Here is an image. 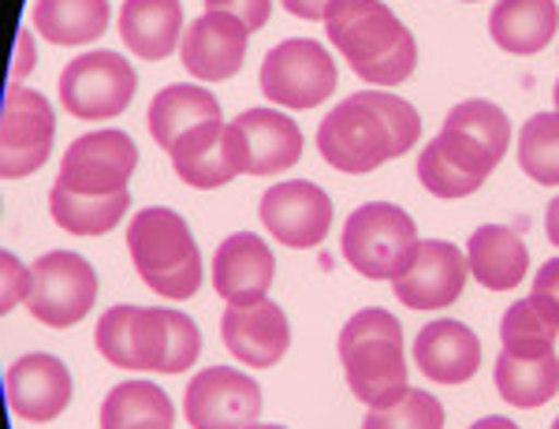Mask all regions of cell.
<instances>
[{
  "label": "cell",
  "mask_w": 559,
  "mask_h": 429,
  "mask_svg": "<svg viewBox=\"0 0 559 429\" xmlns=\"http://www.w3.org/2000/svg\"><path fill=\"white\" fill-rule=\"evenodd\" d=\"M559 8L556 0H496L489 15L492 41L511 57H534L556 38Z\"/></svg>",
  "instance_id": "cb8c5ba5"
},
{
  "label": "cell",
  "mask_w": 559,
  "mask_h": 429,
  "mask_svg": "<svg viewBox=\"0 0 559 429\" xmlns=\"http://www.w3.org/2000/svg\"><path fill=\"white\" fill-rule=\"evenodd\" d=\"M552 429H559V418H556V422H552Z\"/></svg>",
  "instance_id": "7bdbcfd3"
},
{
  "label": "cell",
  "mask_w": 559,
  "mask_h": 429,
  "mask_svg": "<svg viewBox=\"0 0 559 429\" xmlns=\"http://www.w3.org/2000/svg\"><path fill=\"white\" fill-rule=\"evenodd\" d=\"M52 135H57V116L52 105L38 91L12 83L4 94V112H0V172L4 180H23L38 172L49 160Z\"/></svg>",
  "instance_id": "7c38bea8"
},
{
  "label": "cell",
  "mask_w": 559,
  "mask_h": 429,
  "mask_svg": "<svg viewBox=\"0 0 559 429\" xmlns=\"http://www.w3.org/2000/svg\"><path fill=\"white\" fill-rule=\"evenodd\" d=\"M530 299H534V307L552 321V325H559V258L540 265V273L534 276Z\"/></svg>",
  "instance_id": "e575fe53"
},
{
  "label": "cell",
  "mask_w": 559,
  "mask_h": 429,
  "mask_svg": "<svg viewBox=\"0 0 559 429\" xmlns=\"http://www.w3.org/2000/svg\"><path fill=\"white\" fill-rule=\"evenodd\" d=\"M250 429H287V426H250Z\"/></svg>",
  "instance_id": "b9f144b4"
},
{
  "label": "cell",
  "mask_w": 559,
  "mask_h": 429,
  "mask_svg": "<svg viewBox=\"0 0 559 429\" xmlns=\"http://www.w3.org/2000/svg\"><path fill=\"white\" fill-rule=\"evenodd\" d=\"M4 396L12 415L26 418L34 426H45L60 418L71 404V373L57 355H23L8 366L4 373Z\"/></svg>",
  "instance_id": "e0dca14e"
},
{
  "label": "cell",
  "mask_w": 559,
  "mask_h": 429,
  "mask_svg": "<svg viewBox=\"0 0 559 429\" xmlns=\"http://www.w3.org/2000/svg\"><path fill=\"white\" fill-rule=\"evenodd\" d=\"M183 415L194 429H250L261 415V389L242 370L210 366L187 384Z\"/></svg>",
  "instance_id": "4fadbf2b"
},
{
  "label": "cell",
  "mask_w": 559,
  "mask_h": 429,
  "mask_svg": "<svg viewBox=\"0 0 559 429\" xmlns=\"http://www.w3.org/2000/svg\"><path fill=\"white\" fill-rule=\"evenodd\" d=\"M34 60H38V52H34L31 46V31H20V49H15V68H12V83H20V79L26 75V71L34 68Z\"/></svg>",
  "instance_id": "74e56055"
},
{
  "label": "cell",
  "mask_w": 559,
  "mask_h": 429,
  "mask_svg": "<svg viewBox=\"0 0 559 429\" xmlns=\"http://www.w3.org/2000/svg\"><path fill=\"white\" fill-rule=\"evenodd\" d=\"M261 225L284 247H321L332 228V199L310 180L276 183L261 194Z\"/></svg>",
  "instance_id": "5bb4252c"
},
{
  "label": "cell",
  "mask_w": 559,
  "mask_h": 429,
  "mask_svg": "<svg viewBox=\"0 0 559 429\" xmlns=\"http://www.w3.org/2000/svg\"><path fill=\"white\" fill-rule=\"evenodd\" d=\"M519 165L540 187H559V112H537L519 131Z\"/></svg>",
  "instance_id": "4dcf8cb0"
},
{
  "label": "cell",
  "mask_w": 559,
  "mask_h": 429,
  "mask_svg": "<svg viewBox=\"0 0 559 429\" xmlns=\"http://www.w3.org/2000/svg\"><path fill=\"white\" fill-rule=\"evenodd\" d=\"M552 102H556V112H559V79H556V91H552Z\"/></svg>",
  "instance_id": "60d3db41"
},
{
  "label": "cell",
  "mask_w": 559,
  "mask_h": 429,
  "mask_svg": "<svg viewBox=\"0 0 559 429\" xmlns=\"http://www.w3.org/2000/svg\"><path fill=\"white\" fill-rule=\"evenodd\" d=\"M324 31L350 71L366 83L400 86L418 64L414 34L381 0H336L324 15Z\"/></svg>",
  "instance_id": "277c9868"
},
{
  "label": "cell",
  "mask_w": 559,
  "mask_h": 429,
  "mask_svg": "<svg viewBox=\"0 0 559 429\" xmlns=\"http://www.w3.org/2000/svg\"><path fill=\"white\" fill-rule=\"evenodd\" d=\"M34 284L26 310L49 329L79 325L97 302V273L75 250H49L31 265Z\"/></svg>",
  "instance_id": "30bf717a"
},
{
  "label": "cell",
  "mask_w": 559,
  "mask_h": 429,
  "mask_svg": "<svg viewBox=\"0 0 559 429\" xmlns=\"http://www.w3.org/2000/svg\"><path fill=\"white\" fill-rule=\"evenodd\" d=\"M231 150L247 176H276L302 157V131L276 109H247L228 123Z\"/></svg>",
  "instance_id": "9a60e30c"
},
{
  "label": "cell",
  "mask_w": 559,
  "mask_h": 429,
  "mask_svg": "<svg viewBox=\"0 0 559 429\" xmlns=\"http://www.w3.org/2000/svg\"><path fill=\"white\" fill-rule=\"evenodd\" d=\"M139 75L120 52H83L60 75V102L79 120H112L131 105Z\"/></svg>",
  "instance_id": "8fae6325"
},
{
  "label": "cell",
  "mask_w": 559,
  "mask_h": 429,
  "mask_svg": "<svg viewBox=\"0 0 559 429\" xmlns=\"http://www.w3.org/2000/svg\"><path fill=\"white\" fill-rule=\"evenodd\" d=\"M247 26L228 12H205L187 26L179 41L183 68L202 83H224L247 60Z\"/></svg>",
  "instance_id": "d6986e66"
},
{
  "label": "cell",
  "mask_w": 559,
  "mask_h": 429,
  "mask_svg": "<svg viewBox=\"0 0 559 429\" xmlns=\"http://www.w3.org/2000/svg\"><path fill=\"white\" fill-rule=\"evenodd\" d=\"M139 165L134 139L116 128L90 131L68 146L57 172V191H68L75 199H116L128 191V180Z\"/></svg>",
  "instance_id": "ba28073f"
},
{
  "label": "cell",
  "mask_w": 559,
  "mask_h": 429,
  "mask_svg": "<svg viewBox=\"0 0 559 429\" xmlns=\"http://www.w3.org/2000/svg\"><path fill=\"white\" fill-rule=\"evenodd\" d=\"M418 254V228L407 210L392 202L358 205L344 225V258L369 281H400Z\"/></svg>",
  "instance_id": "52a82bcc"
},
{
  "label": "cell",
  "mask_w": 559,
  "mask_h": 429,
  "mask_svg": "<svg viewBox=\"0 0 559 429\" xmlns=\"http://www.w3.org/2000/svg\"><path fill=\"white\" fill-rule=\"evenodd\" d=\"M168 157H173L179 180L187 187H198V191L224 187L242 172L236 150H231V139H228V123L224 120L205 123V128L191 131L187 139H179L176 146L168 150Z\"/></svg>",
  "instance_id": "7402d4cb"
},
{
  "label": "cell",
  "mask_w": 559,
  "mask_h": 429,
  "mask_svg": "<svg viewBox=\"0 0 559 429\" xmlns=\"http://www.w3.org/2000/svg\"><path fill=\"white\" fill-rule=\"evenodd\" d=\"M511 142V123L500 105L463 102L444 116L440 135L421 150L418 180L437 199H466L492 176Z\"/></svg>",
  "instance_id": "7a4b0ae2"
},
{
  "label": "cell",
  "mask_w": 559,
  "mask_h": 429,
  "mask_svg": "<svg viewBox=\"0 0 559 429\" xmlns=\"http://www.w3.org/2000/svg\"><path fill=\"white\" fill-rule=\"evenodd\" d=\"M34 31L52 46H86L108 31V0H38Z\"/></svg>",
  "instance_id": "83f0119b"
},
{
  "label": "cell",
  "mask_w": 559,
  "mask_h": 429,
  "mask_svg": "<svg viewBox=\"0 0 559 429\" xmlns=\"http://www.w3.org/2000/svg\"><path fill=\"white\" fill-rule=\"evenodd\" d=\"M340 362H344L350 392L369 407L392 404L411 389L403 329L381 307L358 310L344 325V333H340Z\"/></svg>",
  "instance_id": "5b68a950"
},
{
  "label": "cell",
  "mask_w": 559,
  "mask_h": 429,
  "mask_svg": "<svg viewBox=\"0 0 559 429\" xmlns=\"http://www.w3.org/2000/svg\"><path fill=\"white\" fill-rule=\"evenodd\" d=\"M336 4V0H284V8L295 15V20H306V23H313V20H324L329 15V8Z\"/></svg>",
  "instance_id": "8d00e7d4"
},
{
  "label": "cell",
  "mask_w": 559,
  "mask_h": 429,
  "mask_svg": "<svg viewBox=\"0 0 559 429\" xmlns=\"http://www.w3.org/2000/svg\"><path fill=\"white\" fill-rule=\"evenodd\" d=\"M466 276H471V262L463 250L444 239H421L411 270L392 281V288L395 299L411 310H444L463 295Z\"/></svg>",
  "instance_id": "2e32d148"
},
{
  "label": "cell",
  "mask_w": 559,
  "mask_h": 429,
  "mask_svg": "<svg viewBox=\"0 0 559 429\" xmlns=\"http://www.w3.org/2000/svg\"><path fill=\"white\" fill-rule=\"evenodd\" d=\"M336 83L340 71L329 49L313 38L280 41L261 60V94L284 109H318L324 97H332Z\"/></svg>",
  "instance_id": "9c48e42d"
},
{
  "label": "cell",
  "mask_w": 559,
  "mask_h": 429,
  "mask_svg": "<svg viewBox=\"0 0 559 429\" xmlns=\"http://www.w3.org/2000/svg\"><path fill=\"white\" fill-rule=\"evenodd\" d=\"M31 284H34L31 265H23L15 254H0V310L4 314L31 299Z\"/></svg>",
  "instance_id": "836d02e7"
},
{
  "label": "cell",
  "mask_w": 559,
  "mask_h": 429,
  "mask_svg": "<svg viewBox=\"0 0 559 429\" xmlns=\"http://www.w3.org/2000/svg\"><path fill=\"white\" fill-rule=\"evenodd\" d=\"M221 336L242 366H258V370H273L292 347V325L273 299L228 307L221 321Z\"/></svg>",
  "instance_id": "ac0fdd59"
},
{
  "label": "cell",
  "mask_w": 559,
  "mask_h": 429,
  "mask_svg": "<svg viewBox=\"0 0 559 429\" xmlns=\"http://www.w3.org/2000/svg\"><path fill=\"white\" fill-rule=\"evenodd\" d=\"M221 120V102L202 91V86H165L157 97L150 102L146 123H150V135L157 142L160 150H173L179 139H187L191 131L205 128V123Z\"/></svg>",
  "instance_id": "d4e9b609"
},
{
  "label": "cell",
  "mask_w": 559,
  "mask_h": 429,
  "mask_svg": "<svg viewBox=\"0 0 559 429\" xmlns=\"http://www.w3.org/2000/svg\"><path fill=\"white\" fill-rule=\"evenodd\" d=\"M128 250L139 276L160 299H191L202 288V254L194 247L191 225L176 210L150 205L128 225Z\"/></svg>",
  "instance_id": "8992f818"
},
{
  "label": "cell",
  "mask_w": 559,
  "mask_h": 429,
  "mask_svg": "<svg viewBox=\"0 0 559 429\" xmlns=\"http://www.w3.org/2000/svg\"><path fill=\"white\" fill-rule=\"evenodd\" d=\"M120 38L142 60L173 57L183 41V8L179 0H123Z\"/></svg>",
  "instance_id": "603a6c76"
},
{
  "label": "cell",
  "mask_w": 559,
  "mask_h": 429,
  "mask_svg": "<svg viewBox=\"0 0 559 429\" xmlns=\"http://www.w3.org/2000/svg\"><path fill=\"white\" fill-rule=\"evenodd\" d=\"M276 262L265 239L254 231H236L228 236L213 254V291L221 295L228 307H242V302L265 299L273 288Z\"/></svg>",
  "instance_id": "ffe728a7"
},
{
  "label": "cell",
  "mask_w": 559,
  "mask_h": 429,
  "mask_svg": "<svg viewBox=\"0 0 559 429\" xmlns=\"http://www.w3.org/2000/svg\"><path fill=\"white\" fill-rule=\"evenodd\" d=\"M545 231L552 239V247H559V194L548 202V213H545Z\"/></svg>",
  "instance_id": "f35d334b"
},
{
  "label": "cell",
  "mask_w": 559,
  "mask_h": 429,
  "mask_svg": "<svg viewBox=\"0 0 559 429\" xmlns=\"http://www.w3.org/2000/svg\"><path fill=\"white\" fill-rule=\"evenodd\" d=\"M97 351L120 370L183 373L202 355V333L183 310L112 307L97 321Z\"/></svg>",
  "instance_id": "3957f363"
},
{
  "label": "cell",
  "mask_w": 559,
  "mask_h": 429,
  "mask_svg": "<svg viewBox=\"0 0 559 429\" xmlns=\"http://www.w3.org/2000/svg\"><path fill=\"white\" fill-rule=\"evenodd\" d=\"M362 429H444V407L421 389H407L384 407H369Z\"/></svg>",
  "instance_id": "d6a6232c"
},
{
  "label": "cell",
  "mask_w": 559,
  "mask_h": 429,
  "mask_svg": "<svg viewBox=\"0 0 559 429\" xmlns=\"http://www.w3.org/2000/svg\"><path fill=\"white\" fill-rule=\"evenodd\" d=\"M421 135V120L411 102L384 91L350 94L318 128V150L332 168L366 176L384 160L403 157Z\"/></svg>",
  "instance_id": "6da1fadb"
},
{
  "label": "cell",
  "mask_w": 559,
  "mask_h": 429,
  "mask_svg": "<svg viewBox=\"0 0 559 429\" xmlns=\"http://www.w3.org/2000/svg\"><path fill=\"white\" fill-rule=\"evenodd\" d=\"M471 429H519V426L503 415H489V418H481V422H474Z\"/></svg>",
  "instance_id": "ab89813d"
},
{
  "label": "cell",
  "mask_w": 559,
  "mask_h": 429,
  "mask_svg": "<svg viewBox=\"0 0 559 429\" xmlns=\"http://www.w3.org/2000/svg\"><path fill=\"white\" fill-rule=\"evenodd\" d=\"M205 12H228L247 26L250 34L261 31L269 23V12H273V0H205Z\"/></svg>",
  "instance_id": "d590c367"
},
{
  "label": "cell",
  "mask_w": 559,
  "mask_h": 429,
  "mask_svg": "<svg viewBox=\"0 0 559 429\" xmlns=\"http://www.w3.org/2000/svg\"><path fill=\"white\" fill-rule=\"evenodd\" d=\"M463 4H474V0H463Z\"/></svg>",
  "instance_id": "ee69618b"
},
{
  "label": "cell",
  "mask_w": 559,
  "mask_h": 429,
  "mask_svg": "<svg viewBox=\"0 0 559 429\" xmlns=\"http://www.w3.org/2000/svg\"><path fill=\"white\" fill-rule=\"evenodd\" d=\"M414 362L421 366L429 381L437 384H463L481 366V339L463 321H432L414 339Z\"/></svg>",
  "instance_id": "44dd1931"
},
{
  "label": "cell",
  "mask_w": 559,
  "mask_h": 429,
  "mask_svg": "<svg viewBox=\"0 0 559 429\" xmlns=\"http://www.w3.org/2000/svg\"><path fill=\"white\" fill-rule=\"evenodd\" d=\"M496 389H500V396L511 407H545L559 392V355L548 351L534 355V359H522V355L500 351V359H496Z\"/></svg>",
  "instance_id": "4316f807"
},
{
  "label": "cell",
  "mask_w": 559,
  "mask_h": 429,
  "mask_svg": "<svg viewBox=\"0 0 559 429\" xmlns=\"http://www.w3.org/2000/svg\"><path fill=\"white\" fill-rule=\"evenodd\" d=\"M49 210H52V221L64 231H71V236H105V231H112L128 217L131 191L116 194V199H75V194L52 187Z\"/></svg>",
  "instance_id": "f546056e"
},
{
  "label": "cell",
  "mask_w": 559,
  "mask_h": 429,
  "mask_svg": "<svg viewBox=\"0 0 559 429\" xmlns=\"http://www.w3.org/2000/svg\"><path fill=\"white\" fill-rule=\"evenodd\" d=\"M559 325H552L534 299H519L515 307H508V314L500 318V344L508 355H522V359H534V355L556 351Z\"/></svg>",
  "instance_id": "1f68e13d"
},
{
  "label": "cell",
  "mask_w": 559,
  "mask_h": 429,
  "mask_svg": "<svg viewBox=\"0 0 559 429\" xmlns=\"http://www.w3.org/2000/svg\"><path fill=\"white\" fill-rule=\"evenodd\" d=\"M176 407L168 392L150 381L116 384L102 404V429H173Z\"/></svg>",
  "instance_id": "f1b7e54d"
},
{
  "label": "cell",
  "mask_w": 559,
  "mask_h": 429,
  "mask_svg": "<svg viewBox=\"0 0 559 429\" xmlns=\"http://www.w3.org/2000/svg\"><path fill=\"white\" fill-rule=\"evenodd\" d=\"M471 276L489 291H511L530 270V250L519 239V231L503 225H481L466 247Z\"/></svg>",
  "instance_id": "484cf974"
}]
</instances>
